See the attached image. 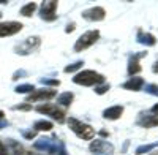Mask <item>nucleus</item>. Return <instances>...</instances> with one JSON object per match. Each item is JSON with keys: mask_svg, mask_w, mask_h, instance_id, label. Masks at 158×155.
<instances>
[{"mask_svg": "<svg viewBox=\"0 0 158 155\" xmlns=\"http://www.w3.org/2000/svg\"><path fill=\"white\" fill-rule=\"evenodd\" d=\"M108 90H109V84H101L100 87H97V89H95V94L103 95L104 92H108Z\"/></svg>", "mask_w": 158, "mask_h": 155, "instance_id": "23", "label": "nucleus"}, {"mask_svg": "<svg viewBox=\"0 0 158 155\" xmlns=\"http://www.w3.org/2000/svg\"><path fill=\"white\" fill-rule=\"evenodd\" d=\"M81 67H84V62L79 60V62H76V63H71V65H68L67 68H65V73H73V71H76L77 68H81Z\"/></svg>", "mask_w": 158, "mask_h": 155, "instance_id": "20", "label": "nucleus"}, {"mask_svg": "<svg viewBox=\"0 0 158 155\" xmlns=\"http://www.w3.org/2000/svg\"><path fill=\"white\" fill-rule=\"evenodd\" d=\"M41 82L48 84V86H59L60 84V81H57V79H41Z\"/></svg>", "mask_w": 158, "mask_h": 155, "instance_id": "25", "label": "nucleus"}, {"mask_svg": "<svg viewBox=\"0 0 158 155\" xmlns=\"http://www.w3.org/2000/svg\"><path fill=\"white\" fill-rule=\"evenodd\" d=\"M98 38H100V32L98 30H89V32H85L84 35H81L77 38V41L74 44V51H76V52H81V51L90 48L98 40Z\"/></svg>", "mask_w": 158, "mask_h": 155, "instance_id": "3", "label": "nucleus"}, {"mask_svg": "<svg viewBox=\"0 0 158 155\" xmlns=\"http://www.w3.org/2000/svg\"><path fill=\"white\" fill-rule=\"evenodd\" d=\"M142 86H144V79H142V78H135L133 76L130 81H127L123 84V89H127V90H141Z\"/></svg>", "mask_w": 158, "mask_h": 155, "instance_id": "14", "label": "nucleus"}, {"mask_svg": "<svg viewBox=\"0 0 158 155\" xmlns=\"http://www.w3.org/2000/svg\"><path fill=\"white\" fill-rule=\"evenodd\" d=\"M156 144H149V146H141V147H138V150H136V153L138 155H142V153H147V152H150L153 147H155Z\"/></svg>", "mask_w": 158, "mask_h": 155, "instance_id": "21", "label": "nucleus"}, {"mask_svg": "<svg viewBox=\"0 0 158 155\" xmlns=\"http://www.w3.org/2000/svg\"><path fill=\"white\" fill-rule=\"evenodd\" d=\"M90 150L95 155H112L114 147L109 143H104V141H101V139H97L90 144Z\"/></svg>", "mask_w": 158, "mask_h": 155, "instance_id": "6", "label": "nucleus"}, {"mask_svg": "<svg viewBox=\"0 0 158 155\" xmlns=\"http://www.w3.org/2000/svg\"><path fill=\"white\" fill-rule=\"evenodd\" d=\"M100 135H101V136H108L109 133H108V132H104V130H101V132H100Z\"/></svg>", "mask_w": 158, "mask_h": 155, "instance_id": "31", "label": "nucleus"}, {"mask_svg": "<svg viewBox=\"0 0 158 155\" xmlns=\"http://www.w3.org/2000/svg\"><path fill=\"white\" fill-rule=\"evenodd\" d=\"M68 125H70V128L74 132V135L77 136V138H81V139H92L95 136V130L92 128L90 125H87V124H84V122H81V120H77V119H74V117H70V120H68Z\"/></svg>", "mask_w": 158, "mask_h": 155, "instance_id": "2", "label": "nucleus"}, {"mask_svg": "<svg viewBox=\"0 0 158 155\" xmlns=\"http://www.w3.org/2000/svg\"><path fill=\"white\" fill-rule=\"evenodd\" d=\"M57 2H54V0H49V2H43L41 5V10H40V16H41V19L51 22L56 19V10H57Z\"/></svg>", "mask_w": 158, "mask_h": 155, "instance_id": "4", "label": "nucleus"}, {"mask_svg": "<svg viewBox=\"0 0 158 155\" xmlns=\"http://www.w3.org/2000/svg\"><path fill=\"white\" fill-rule=\"evenodd\" d=\"M32 90H33V86H30V84H24V86H18V87H16V92H19V94L32 92Z\"/></svg>", "mask_w": 158, "mask_h": 155, "instance_id": "22", "label": "nucleus"}, {"mask_svg": "<svg viewBox=\"0 0 158 155\" xmlns=\"http://www.w3.org/2000/svg\"><path fill=\"white\" fill-rule=\"evenodd\" d=\"M24 136L27 138V139H30V138H35V136H36V132H32V133H24Z\"/></svg>", "mask_w": 158, "mask_h": 155, "instance_id": "28", "label": "nucleus"}, {"mask_svg": "<svg viewBox=\"0 0 158 155\" xmlns=\"http://www.w3.org/2000/svg\"><path fill=\"white\" fill-rule=\"evenodd\" d=\"M73 82L79 84V86H87V87L89 86H98V84H104V76L97 73V71L84 70L73 78Z\"/></svg>", "mask_w": 158, "mask_h": 155, "instance_id": "1", "label": "nucleus"}, {"mask_svg": "<svg viewBox=\"0 0 158 155\" xmlns=\"http://www.w3.org/2000/svg\"><path fill=\"white\" fill-rule=\"evenodd\" d=\"M0 155H8V150H6V147L0 143Z\"/></svg>", "mask_w": 158, "mask_h": 155, "instance_id": "27", "label": "nucleus"}, {"mask_svg": "<svg viewBox=\"0 0 158 155\" xmlns=\"http://www.w3.org/2000/svg\"><path fill=\"white\" fill-rule=\"evenodd\" d=\"M152 112H158V105H155V106H153V109H152Z\"/></svg>", "mask_w": 158, "mask_h": 155, "instance_id": "32", "label": "nucleus"}, {"mask_svg": "<svg viewBox=\"0 0 158 155\" xmlns=\"http://www.w3.org/2000/svg\"><path fill=\"white\" fill-rule=\"evenodd\" d=\"M153 73H158V60L153 63Z\"/></svg>", "mask_w": 158, "mask_h": 155, "instance_id": "30", "label": "nucleus"}, {"mask_svg": "<svg viewBox=\"0 0 158 155\" xmlns=\"http://www.w3.org/2000/svg\"><path fill=\"white\" fill-rule=\"evenodd\" d=\"M74 27H76V24H74V22H71V24H68V25H67V30H65V32H67V33H71V32L74 30Z\"/></svg>", "mask_w": 158, "mask_h": 155, "instance_id": "26", "label": "nucleus"}, {"mask_svg": "<svg viewBox=\"0 0 158 155\" xmlns=\"http://www.w3.org/2000/svg\"><path fill=\"white\" fill-rule=\"evenodd\" d=\"M15 109H30L29 105H21V106H15Z\"/></svg>", "mask_w": 158, "mask_h": 155, "instance_id": "29", "label": "nucleus"}, {"mask_svg": "<svg viewBox=\"0 0 158 155\" xmlns=\"http://www.w3.org/2000/svg\"><path fill=\"white\" fill-rule=\"evenodd\" d=\"M35 10H36V3H33V2L32 3H27L21 10V15L22 16H32L33 13H35Z\"/></svg>", "mask_w": 158, "mask_h": 155, "instance_id": "18", "label": "nucleus"}, {"mask_svg": "<svg viewBox=\"0 0 158 155\" xmlns=\"http://www.w3.org/2000/svg\"><path fill=\"white\" fill-rule=\"evenodd\" d=\"M51 128H52V124L46 122V120H41V122L35 124V130L36 132H44V130H51Z\"/></svg>", "mask_w": 158, "mask_h": 155, "instance_id": "19", "label": "nucleus"}, {"mask_svg": "<svg viewBox=\"0 0 158 155\" xmlns=\"http://www.w3.org/2000/svg\"><path fill=\"white\" fill-rule=\"evenodd\" d=\"M36 111H38V112H41V114H48V115H51L52 119L59 120L60 124L65 120V114H63V111H60L56 105H43V106H38Z\"/></svg>", "mask_w": 158, "mask_h": 155, "instance_id": "5", "label": "nucleus"}, {"mask_svg": "<svg viewBox=\"0 0 158 155\" xmlns=\"http://www.w3.org/2000/svg\"><path fill=\"white\" fill-rule=\"evenodd\" d=\"M104 16H106V11L101 6H92L82 13V18H85L87 21H101Z\"/></svg>", "mask_w": 158, "mask_h": 155, "instance_id": "8", "label": "nucleus"}, {"mask_svg": "<svg viewBox=\"0 0 158 155\" xmlns=\"http://www.w3.org/2000/svg\"><path fill=\"white\" fill-rule=\"evenodd\" d=\"M142 56H147L146 52H138L135 56H131L130 57V62H128V73L130 74H136L141 71V65H139V59Z\"/></svg>", "mask_w": 158, "mask_h": 155, "instance_id": "12", "label": "nucleus"}, {"mask_svg": "<svg viewBox=\"0 0 158 155\" xmlns=\"http://www.w3.org/2000/svg\"><path fill=\"white\" fill-rule=\"evenodd\" d=\"M122 112H123V106H111L103 111V115L109 120H117L122 115Z\"/></svg>", "mask_w": 158, "mask_h": 155, "instance_id": "13", "label": "nucleus"}, {"mask_svg": "<svg viewBox=\"0 0 158 155\" xmlns=\"http://www.w3.org/2000/svg\"><path fill=\"white\" fill-rule=\"evenodd\" d=\"M33 146H35V149H38V150H46V152H49V153H57L60 144H52L48 138H43V139H38Z\"/></svg>", "mask_w": 158, "mask_h": 155, "instance_id": "9", "label": "nucleus"}, {"mask_svg": "<svg viewBox=\"0 0 158 155\" xmlns=\"http://www.w3.org/2000/svg\"><path fill=\"white\" fill-rule=\"evenodd\" d=\"M73 94L71 92H65V94H62L59 98H57V103L59 105H62V106H70L71 105V101H73Z\"/></svg>", "mask_w": 158, "mask_h": 155, "instance_id": "16", "label": "nucleus"}, {"mask_svg": "<svg viewBox=\"0 0 158 155\" xmlns=\"http://www.w3.org/2000/svg\"><path fill=\"white\" fill-rule=\"evenodd\" d=\"M146 92L147 94H152V95H158V87L150 84V86H146Z\"/></svg>", "mask_w": 158, "mask_h": 155, "instance_id": "24", "label": "nucleus"}, {"mask_svg": "<svg viewBox=\"0 0 158 155\" xmlns=\"http://www.w3.org/2000/svg\"><path fill=\"white\" fill-rule=\"evenodd\" d=\"M139 125L142 127H156L158 125V117H153V115H149V117H144L142 120H139Z\"/></svg>", "mask_w": 158, "mask_h": 155, "instance_id": "17", "label": "nucleus"}, {"mask_svg": "<svg viewBox=\"0 0 158 155\" xmlns=\"http://www.w3.org/2000/svg\"><path fill=\"white\" fill-rule=\"evenodd\" d=\"M38 44H40V38L38 36H30V38H27V40L24 41V46L16 48V51L19 54H29L30 51H33Z\"/></svg>", "mask_w": 158, "mask_h": 155, "instance_id": "11", "label": "nucleus"}, {"mask_svg": "<svg viewBox=\"0 0 158 155\" xmlns=\"http://www.w3.org/2000/svg\"><path fill=\"white\" fill-rule=\"evenodd\" d=\"M22 29L21 22H0V36H11Z\"/></svg>", "mask_w": 158, "mask_h": 155, "instance_id": "7", "label": "nucleus"}, {"mask_svg": "<svg viewBox=\"0 0 158 155\" xmlns=\"http://www.w3.org/2000/svg\"><path fill=\"white\" fill-rule=\"evenodd\" d=\"M56 97V90L54 89H43V90H38L35 94L29 95V101H36V100H51Z\"/></svg>", "mask_w": 158, "mask_h": 155, "instance_id": "10", "label": "nucleus"}, {"mask_svg": "<svg viewBox=\"0 0 158 155\" xmlns=\"http://www.w3.org/2000/svg\"><path fill=\"white\" fill-rule=\"evenodd\" d=\"M138 43H142V44H147V46H153L156 43L155 36L150 35V33H144V32H139L138 33Z\"/></svg>", "mask_w": 158, "mask_h": 155, "instance_id": "15", "label": "nucleus"}, {"mask_svg": "<svg viewBox=\"0 0 158 155\" xmlns=\"http://www.w3.org/2000/svg\"><path fill=\"white\" fill-rule=\"evenodd\" d=\"M0 119H3V111H0Z\"/></svg>", "mask_w": 158, "mask_h": 155, "instance_id": "33", "label": "nucleus"}]
</instances>
